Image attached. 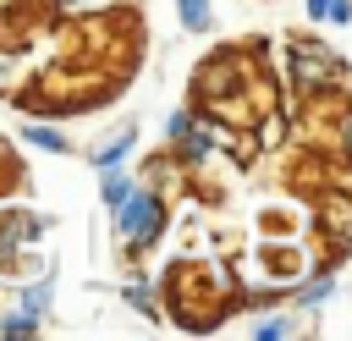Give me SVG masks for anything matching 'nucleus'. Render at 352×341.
Instances as JSON below:
<instances>
[{
    "label": "nucleus",
    "mask_w": 352,
    "mask_h": 341,
    "mask_svg": "<svg viewBox=\"0 0 352 341\" xmlns=\"http://www.w3.org/2000/svg\"><path fill=\"white\" fill-rule=\"evenodd\" d=\"M182 22H187V28L198 33V28L209 22V0H182Z\"/></svg>",
    "instance_id": "nucleus-2"
},
{
    "label": "nucleus",
    "mask_w": 352,
    "mask_h": 341,
    "mask_svg": "<svg viewBox=\"0 0 352 341\" xmlns=\"http://www.w3.org/2000/svg\"><path fill=\"white\" fill-rule=\"evenodd\" d=\"M160 226H165V214H160V204L148 192H126L121 198V236L126 242H148Z\"/></svg>",
    "instance_id": "nucleus-1"
},
{
    "label": "nucleus",
    "mask_w": 352,
    "mask_h": 341,
    "mask_svg": "<svg viewBox=\"0 0 352 341\" xmlns=\"http://www.w3.org/2000/svg\"><path fill=\"white\" fill-rule=\"evenodd\" d=\"M22 302H28V314H44V308H50V280H44V286H33Z\"/></svg>",
    "instance_id": "nucleus-4"
},
{
    "label": "nucleus",
    "mask_w": 352,
    "mask_h": 341,
    "mask_svg": "<svg viewBox=\"0 0 352 341\" xmlns=\"http://www.w3.org/2000/svg\"><path fill=\"white\" fill-rule=\"evenodd\" d=\"M28 143H38V148H66L60 132H44V126H28Z\"/></svg>",
    "instance_id": "nucleus-3"
},
{
    "label": "nucleus",
    "mask_w": 352,
    "mask_h": 341,
    "mask_svg": "<svg viewBox=\"0 0 352 341\" xmlns=\"http://www.w3.org/2000/svg\"><path fill=\"white\" fill-rule=\"evenodd\" d=\"M346 148H352V121H346Z\"/></svg>",
    "instance_id": "nucleus-10"
},
{
    "label": "nucleus",
    "mask_w": 352,
    "mask_h": 341,
    "mask_svg": "<svg viewBox=\"0 0 352 341\" xmlns=\"http://www.w3.org/2000/svg\"><path fill=\"white\" fill-rule=\"evenodd\" d=\"M308 11H314V16H324V0H308Z\"/></svg>",
    "instance_id": "nucleus-9"
},
{
    "label": "nucleus",
    "mask_w": 352,
    "mask_h": 341,
    "mask_svg": "<svg viewBox=\"0 0 352 341\" xmlns=\"http://www.w3.org/2000/svg\"><path fill=\"white\" fill-rule=\"evenodd\" d=\"M104 198L121 204V198H126V176H104Z\"/></svg>",
    "instance_id": "nucleus-6"
},
{
    "label": "nucleus",
    "mask_w": 352,
    "mask_h": 341,
    "mask_svg": "<svg viewBox=\"0 0 352 341\" xmlns=\"http://www.w3.org/2000/svg\"><path fill=\"white\" fill-rule=\"evenodd\" d=\"M28 330H33V314H11L6 319V336H28Z\"/></svg>",
    "instance_id": "nucleus-7"
},
{
    "label": "nucleus",
    "mask_w": 352,
    "mask_h": 341,
    "mask_svg": "<svg viewBox=\"0 0 352 341\" xmlns=\"http://www.w3.org/2000/svg\"><path fill=\"white\" fill-rule=\"evenodd\" d=\"M275 336H286V324H275V319H264V324H258V341H275Z\"/></svg>",
    "instance_id": "nucleus-8"
},
{
    "label": "nucleus",
    "mask_w": 352,
    "mask_h": 341,
    "mask_svg": "<svg viewBox=\"0 0 352 341\" xmlns=\"http://www.w3.org/2000/svg\"><path fill=\"white\" fill-rule=\"evenodd\" d=\"M126 148H132V132H126V138H116V143H110V148H104V154H99V160H104V165H116V160H121V154H126Z\"/></svg>",
    "instance_id": "nucleus-5"
}]
</instances>
